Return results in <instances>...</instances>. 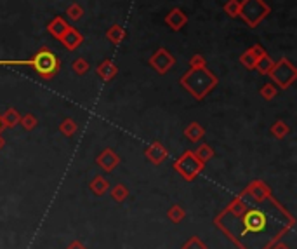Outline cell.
I'll return each instance as SVG.
<instances>
[{
	"mask_svg": "<svg viewBox=\"0 0 297 249\" xmlns=\"http://www.w3.org/2000/svg\"><path fill=\"white\" fill-rule=\"evenodd\" d=\"M181 86L184 87L195 99H203L215 86H218V77H215L207 66L190 68L181 77Z\"/></svg>",
	"mask_w": 297,
	"mask_h": 249,
	"instance_id": "1",
	"label": "cell"
},
{
	"mask_svg": "<svg viewBox=\"0 0 297 249\" xmlns=\"http://www.w3.org/2000/svg\"><path fill=\"white\" fill-rule=\"evenodd\" d=\"M12 66V65H21V66H32L42 79H52L58 73L61 65H59L58 56L47 47H42L32 60H19V61H0V66Z\"/></svg>",
	"mask_w": 297,
	"mask_h": 249,
	"instance_id": "2",
	"label": "cell"
},
{
	"mask_svg": "<svg viewBox=\"0 0 297 249\" xmlns=\"http://www.w3.org/2000/svg\"><path fill=\"white\" fill-rule=\"evenodd\" d=\"M269 12H271V7L264 2V0H241L238 16H241V19H244L250 28H256Z\"/></svg>",
	"mask_w": 297,
	"mask_h": 249,
	"instance_id": "3",
	"label": "cell"
},
{
	"mask_svg": "<svg viewBox=\"0 0 297 249\" xmlns=\"http://www.w3.org/2000/svg\"><path fill=\"white\" fill-rule=\"evenodd\" d=\"M268 75L271 77V80H273L275 86H278L280 89H288V87L295 82L297 70L287 58H282V60L273 63V66H271Z\"/></svg>",
	"mask_w": 297,
	"mask_h": 249,
	"instance_id": "4",
	"label": "cell"
},
{
	"mask_svg": "<svg viewBox=\"0 0 297 249\" xmlns=\"http://www.w3.org/2000/svg\"><path fill=\"white\" fill-rule=\"evenodd\" d=\"M174 167H176V171L179 172V175L186 181H192V180L197 178L198 175H200L203 164L197 157H195L193 152H184V154H182L181 157L176 160Z\"/></svg>",
	"mask_w": 297,
	"mask_h": 249,
	"instance_id": "5",
	"label": "cell"
},
{
	"mask_svg": "<svg viewBox=\"0 0 297 249\" xmlns=\"http://www.w3.org/2000/svg\"><path fill=\"white\" fill-rule=\"evenodd\" d=\"M174 65H176V58L165 47H160L158 51H155L153 56L150 58V66L160 75H165Z\"/></svg>",
	"mask_w": 297,
	"mask_h": 249,
	"instance_id": "6",
	"label": "cell"
},
{
	"mask_svg": "<svg viewBox=\"0 0 297 249\" xmlns=\"http://www.w3.org/2000/svg\"><path fill=\"white\" fill-rule=\"evenodd\" d=\"M244 223H245V232H254V234H257V232L266 229V216L261 211L250 209L249 213L245 214Z\"/></svg>",
	"mask_w": 297,
	"mask_h": 249,
	"instance_id": "7",
	"label": "cell"
},
{
	"mask_svg": "<svg viewBox=\"0 0 297 249\" xmlns=\"http://www.w3.org/2000/svg\"><path fill=\"white\" fill-rule=\"evenodd\" d=\"M96 164L106 172H112L120 164V157L112 148H106L96 157Z\"/></svg>",
	"mask_w": 297,
	"mask_h": 249,
	"instance_id": "8",
	"label": "cell"
},
{
	"mask_svg": "<svg viewBox=\"0 0 297 249\" xmlns=\"http://www.w3.org/2000/svg\"><path fill=\"white\" fill-rule=\"evenodd\" d=\"M186 23H188V16H186L184 12H182V9H179V7L169 11L167 16H165V24H167V27L174 32L182 30V28L186 27Z\"/></svg>",
	"mask_w": 297,
	"mask_h": 249,
	"instance_id": "9",
	"label": "cell"
},
{
	"mask_svg": "<svg viewBox=\"0 0 297 249\" xmlns=\"http://www.w3.org/2000/svg\"><path fill=\"white\" fill-rule=\"evenodd\" d=\"M59 40L63 42V45H65L68 51H75V49H78L80 45H82L84 37H82V33L77 30V28L68 27V30L63 33V37Z\"/></svg>",
	"mask_w": 297,
	"mask_h": 249,
	"instance_id": "10",
	"label": "cell"
},
{
	"mask_svg": "<svg viewBox=\"0 0 297 249\" xmlns=\"http://www.w3.org/2000/svg\"><path fill=\"white\" fill-rule=\"evenodd\" d=\"M167 148L162 145L160 141L151 143L150 146L146 148V157L151 160L153 164H162L165 159H167Z\"/></svg>",
	"mask_w": 297,
	"mask_h": 249,
	"instance_id": "11",
	"label": "cell"
},
{
	"mask_svg": "<svg viewBox=\"0 0 297 249\" xmlns=\"http://www.w3.org/2000/svg\"><path fill=\"white\" fill-rule=\"evenodd\" d=\"M96 73L99 75V79H103V80H112L118 73V66L112 60H104L97 65Z\"/></svg>",
	"mask_w": 297,
	"mask_h": 249,
	"instance_id": "12",
	"label": "cell"
},
{
	"mask_svg": "<svg viewBox=\"0 0 297 249\" xmlns=\"http://www.w3.org/2000/svg\"><path fill=\"white\" fill-rule=\"evenodd\" d=\"M68 27H70V24L66 23V19H65V18H61V16H56V18H54V19L47 24V30H49L50 35L54 37V39H61L63 33H65V32L68 30Z\"/></svg>",
	"mask_w": 297,
	"mask_h": 249,
	"instance_id": "13",
	"label": "cell"
},
{
	"mask_svg": "<svg viewBox=\"0 0 297 249\" xmlns=\"http://www.w3.org/2000/svg\"><path fill=\"white\" fill-rule=\"evenodd\" d=\"M21 120V113L18 112L16 108H7L6 113L0 117V122H2V128H7V129H12L19 124Z\"/></svg>",
	"mask_w": 297,
	"mask_h": 249,
	"instance_id": "14",
	"label": "cell"
},
{
	"mask_svg": "<svg viewBox=\"0 0 297 249\" xmlns=\"http://www.w3.org/2000/svg\"><path fill=\"white\" fill-rule=\"evenodd\" d=\"M184 136L188 138L192 143H197V141H200L203 136H205V128L198 124V122H192V124L184 129Z\"/></svg>",
	"mask_w": 297,
	"mask_h": 249,
	"instance_id": "15",
	"label": "cell"
},
{
	"mask_svg": "<svg viewBox=\"0 0 297 249\" xmlns=\"http://www.w3.org/2000/svg\"><path fill=\"white\" fill-rule=\"evenodd\" d=\"M89 188H91V192L94 193V195L101 197L110 190V181L103 178V176H94L91 181V185H89Z\"/></svg>",
	"mask_w": 297,
	"mask_h": 249,
	"instance_id": "16",
	"label": "cell"
},
{
	"mask_svg": "<svg viewBox=\"0 0 297 249\" xmlns=\"http://www.w3.org/2000/svg\"><path fill=\"white\" fill-rule=\"evenodd\" d=\"M106 37H108V40L112 42V44H120V42H124V39L127 37V32L124 27H120V24H113L112 28L106 33Z\"/></svg>",
	"mask_w": 297,
	"mask_h": 249,
	"instance_id": "17",
	"label": "cell"
},
{
	"mask_svg": "<svg viewBox=\"0 0 297 249\" xmlns=\"http://www.w3.org/2000/svg\"><path fill=\"white\" fill-rule=\"evenodd\" d=\"M249 192L252 193L257 201H262V199H266V197L269 195V190L264 183H262V181H254V183L250 185Z\"/></svg>",
	"mask_w": 297,
	"mask_h": 249,
	"instance_id": "18",
	"label": "cell"
},
{
	"mask_svg": "<svg viewBox=\"0 0 297 249\" xmlns=\"http://www.w3.org/2000/svg\"><path fill=\"white\" fill-rule=\"evenodd\" d=\"M193 154H195V157L200 160L202 164H205L207 160H210L212 157H214V150H212L210 146L207 145V143H202V145L198 146V148L195 150Z\"/></svg>",
	"mask_w": 297,
	"mask_h": 249,
	"instance_id": "19",
	"label": "cell"
},
{
	"mask_svg": "<svg viewBox=\"0 0 297 249\" xmlns=\"http://www.w3.org/2000/svg\"><path fill=\"white\" fill-rule=\"evenodd\" d=\"M288 133H290V128H288V124L283 120H277L271 126V134H273L275 138H278V140H283Z\"/></svg>",
	"mask_w": 297,
	"mask_h": 249,
	"instance_id": "20",
	"label": "cell"
},
{
	"mask_svg": "<svg viewBox=\"0 0 297 249\" xmlns=\"http://www.w3.org/2000/svg\"><path fill=\"white\" fill-rule=\"evenodd\" d=\"M167 218L171 219L172 223H181L182 219L186 218V211L182 209L181 206L174 204V206H171V209L167 211Z\"/></svg>",
	"mask_w": 297,
	"mask_h": 249,
	"instance_id": "21",
	"label": "cell"
},
{
	"mask_svg": "<svg viewBox=\"0 0 297 249\" xmlns=\"http://www.w3.org/2000/svg\"><path fill=\"white\" fill-rule=\"evenodd\" d=\"M240 63H241V65H244L247 70H254V68H256V63H257V56H256V54H254L250 49H247V51H245V53L240 56Z\"/></svg>",
	"mask_w": 297,
	"mask_h": 249,
	"instance_id": "22",
	"label": "cell"
},
{
	"mask_svg": "<svg viewBox=\"0 0 297 249\" xmlns=\"http://www.w3.org/2000/svg\"><path fill=\"white\" fill-rule=\"evenodd\" d=\"M66 18L68 19H71V21H80L84 18V9H82V6L80 4H71V6H68V9H66Z\"/></svg>",
	"mask_w": 297,
	"mask_h": 249,
	"instance_id": "23",
	"label": "cell"
},
{
	"mask_svg": "<svg viewBox=\"0 0 297 249\" xmlns=\"http://www.w3.org/2000/svg\"><path fill=\"white\" fill-rule=\"evenodd\" d=\"M273 60L266 54V56H262L261 60H257V63H256V68L254 70H257L259 73L261 75H268L269 73V70H271V66H273Z\"/></svg>",
	"mask_w": 297,
	"mask_h": 249,
	"instance_id": "24",
	"label": "cell"
},
{
	"mask_svg": "<svg viewBox=\"0 0 297 249\" xmlns=\"http://www.w3.org/2000/svg\"><path fill=\"white\" fill-rule=\"evenodd\" d=\"M110 193H112V199L115 202H124L127 199V195H129V190H127L125 185L118 183L112 188V192Z\"/></svg>",
	"mask_w": 297,
	"mask_h": 249,
	"instance_id": "25",
	"label": "cell"
},
{
	"mask_svg": "<svg viewBox=\"0 0 297 249\" xmlns=\"http://www.w3.org/2000/svg\"><path fill=\"white\" fill-rule=\"evenodd\" d=\"M59 133L65 134V136H73L77 133V122L73 119H65L59 126Z\"/></svg>",
	"mask_w": 297,
	"mask_h": 249,
	"instance_id": "26",
	"label": "cell"
},
{
	"mask_svg": "<svg viewBox=\"0 0 297 249\" xmlns=\"http://www.w3.org/2000/svg\"><path fill=\"white\" fill-rule=\"evenodd\" d=\"M240 6H241V2L240 0H228L226 4H224V12H226L230 18H238V14H240Z\"/></svg>",
	"mask_w": 297,
	"mask_h": 249,
	"instance_id": "27",
	"label": "cell"
},
{
	"mask_svg": "<svg viewBox=\"0 0 297 249\" xmlns=\"http://www.w3.org/2000/svg\"><path fill=\"white\" fill-rule=\"evenodd\" d=\"M261 96L264 98L266 101H269V99H273V98H277V94H278V87L275 86L273 82H268V84H264V86L261 87Z\"/></svg>",
	"mask_w": 297,
	"mask_h": 249,
	"instance_id": "28",
	"label": "cell"
},
{
	"mask_svg": "<svg viewBox=\"0 0 297 249\" xmlns=\"http://www.w3.org/2000/svg\"><path fill=\"white\" fill-rule=\"evenodd\" d=\"M19 124L23 126L24 131H32L37 128V124H39V120H37V117L33 115V113H24V115H21V120Z\"/></svg>",
	"mask_w": 297,
	"mask_h": 249,
	"instance_id": "29",
	"label": "cell"
},
{
	"mask_svg": "<svg viewBox=\"0 0 297 249\" xmlns=\"http://www.w3.org/2000/svg\"><path fill=\"white\" fill-rule=\"evenodd\" d=\"M89 68H91V65H89V63L84 60V58H78V60H75L73 63H71V70H73L77 75L87 73Z\"/></svg>",
	"mask_w": 297,
	"mask_h": 249,
	"instance_id": "30",
	"label": "cell"
},
{
	"mask_svg": "<svg viewBox=\"0 0 297 249\" xmlns=\"http://www.w3.org/2000/svg\"><path fill=\"white\" fill-rule=\"evenodd\" d=\"M182 249H207V246L198 237H192L182 246Z\"/></svg>",
	"mask_w": 297,
	"mask_h": 249,
	"instance_id": "31",
	"label": "cell"
},
{
	"mask_svg": "<svg viewBox=\"0 0 297 249\" xmlns=\"http://www.w3.org/2000/svg\"><path fill=\"white\" fill-rule=\"evenodd\" d=\"M200 66H207V61L202 54H193V58L190 60V68H200Z\"/></svg>",
	"mask_w": 297,
	"mask_h": 249,
	"instance_id": "32",
	"label": "cell"
},
{
	"mask_svg": "<svg viewBox=\"0 0 297 249\" xmlns=\"http://www.w3.org/2000/svg\"><path fill=\"white\" fill-rule=\"evenodd\" d=\"M250 51H252V53L256 54L257 60H261L262 56H266V54H268V53L264 51V47H262V45H259V44H257V45H252V47H250Z\"/></svg>",
	"mask_w": 297,
	"mask_h": 249,
	"instance_id": "33",
	"label": "cell"
},
{
	"mask_svg": "<svg viewBox=\"0 0 297 249\" xmlns=\"http://www.w3.org/2000/svg\"><path fill=\"white\" fill-rule=\"evenodd\" d=\"M66 249H86V246H84L82 242H78V240H75V242H71Z\"/></svg>",
	"mask_w": 297,
	"mask_h": 249,
	"instance_id": "34",
	"label": "cell"
},
{
	"mask_svg": "<svg viewBox=\"0 0 297 249\" xmlns=\"http://www.w3.org/2000/svg\"><path fill=\"white\" fill-rule=\"evenodd\" d=\"M273 249H290V247L285 246V244H278V246H275Z\"/></svg>",
	"mask_w": 297,
	"mask_h": 249,
	"instance_id": "35",
	"label": "cell"
},
{
	"mask_svg": "<svg viewBox=\"0 0 297 249\" xmlns=\"http://www.w3.org/2000/svg\"><path fill=\"white\" fill-rule=\"evenodd\" d=\"M4 145H6V140H4V138H2V136H0V150H2V148H4Z\"/></svg>",
	"mask_w": 297,
	"mask_h": 249,
	"instance_id": "36",
	"label": "cell"
},
{
	"mask_svg": "<svg viewBox=\"0 0 297 249\" xmlns=\"http://www.w3.org/2000/svg\"><path fill=\"white\" fill-rule=\"evenodd\" d=\"M0 129H2V122H0Z\"/></svg>",
	"mask_w": 297,
	"mask_h": 249,
	"instance_id": "37",
	"label": "cell"
}]
</instances>
